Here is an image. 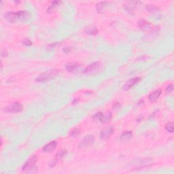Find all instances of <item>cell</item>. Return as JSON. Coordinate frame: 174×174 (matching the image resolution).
<instances>
[{"label":"cell","mask_w":174,"mask_h":174,"mask_svg":"<svg viewBox=\"0 0 174 174\" xmlns=\"http://www.w3.org/2000/svg\"><path fill=\"white\" fill-rule=\"evenodd\" d=\"M31 14L29 11L21 10L16 12H8L4 16V18L8 22L14 23L18 21L25 22L31 19Z\"/></svg>","instance_id":"obj_1"},{"label":"cell","mask_w":174,"mask_h":174,"mask_svg":"<svg viewBox=\"0 0 174 174\" xmlns=\"http://www.w3.org/2000/svg\"><path fill=\"white\" fill-rule=\"evenodd\" d=\"M133 137V133L130 131H127L123 132L122 133L121 136V140L122 142H128Z\"/></svg>","instance_id":"obj_15"},{"label":"cell","mask_w":174,"mask_h":174,"mask_svg":"<svg viewBox=\"0 0 174 174\" xmlns=\"http://www.w3.org/2000/svg\"><path fill=\"white\" fill-rule=\"evenodd\" d=\"M112 113L110 112H108L103 114L102 118H101L100 122L103 124H106L109 123V122L112 120Z\"/></svg>","instance_id":"obj_16"},{"label":"cell","mask_w":174,"mask_h":174,"mask_svg":"<svg viewBox=\"0 0 174 174\" xmlns=\"http://www.w3.org/2000/svg\"><path fill=\"white\" fill-rule=\"evenodd\" d=\"M138 26L141 30L144 31H150L152 29V26L150 22L144 19H140L138 21Z\"/></svg>","instance_id":"obj_9"},{"label":"cell","mask_w":174,"mask_h":174,"mask_svg":"<svg viewBox=\"0 0 174 174\" xmlns=\"http://www.w3.org/2000/svg\"><path fill=\"white\" fill-rule=\"evenodd\" d=\"M103 114V113H102L101 112H97L96 114L93 116V120L95 121H101V118H102Z\"/></svg>","instance_id":"obj_20"},{"label":"cell","mask_w":174,"mask_h":174,"mask_svg":"<svg viewBox=\"0 0 174 174\" xmlns=\"http://www.w3.org/2000/svg\"><path fill=\"white\" fill-rule=\"evenodd\" d=\"M86 33L89 35H95L98 33V29L94 26H89L87 28H86Z\"/></svg>","instance_id":"obj_17"},{"label":"cell","mask_w":174,"mask_h":174,"mask_svg":"<svg viewBox=\"0 0 174 174\" xmlns=\"http://www.w3.org/2000/svg\"><path fill=\"white\" fill-rule=\"evenodd\" d=\"M114 133V128L111 126H108L100 132V137L101 139H108L112 136Z\"/></svg>","instance_id":"obj_8"},{"label":"cell","mask_w":174,"mask_h":174,"mask_svg":"<svg viewBox=\"0 0 174 174\" xmlns=\"http://www.w3.org/2000/svg\"><path fill=\"white\" fill-rule=\"evenodd\" d=\"M38 158L36 156H33V157H30L29 160L27 161L25 165L22 167V170L24 171H29L35 167V162H37Z\"/></svg>","instance_id":"obj_5"},{"label":"cell","mask_w":174,"mask_h":174,"mask_svg":"<svg viewBox=\"0 0 174 174\" xmlns=\"http://www.w3.org/2000/svg\"><path fill=\"white\" fill-rule=\"evenodd\" d=\"M137 2L135 1L128 2V3L125 6V8L128 12L131 13V14H133V13L135 12V8H136V6H137Z\"/></svg>","instance_id":"obj_14"},{"label":"cell","mask_w":174,"mask_h":174,"mask_svg":"<svg viewBox=\"0 0 174 174\" xmlns=\"http://www.w3.org/2000/svg\"><path fill=\"white\" fill-rule=\"evenodd\" d=\"M64 155H65V151H61V152L57 153V155H56V157H58L59 158H61Z\"/></svg>","instance_id":"obj_26"},{"label":"cell","mask_w":174,"mask_h":174,"mask_svg":"<svg viewBox=\"0 0 174 174\" xmlns=\"http://www.w3.org/2000/svg\"><path fill=\"white\" fill-rule=\"evenodd\" d=\"M95 142V137L93 135H89L84 137L83 139L79 144V148L81 149H87L93 145Z\"/></svg>","instance_id":"obj_3"},{"label":"cell","mask_w":174,"mask_h":174,"mask_svg":"<svg viewBox=\"0 0 174 174\" xmlns=\"http://www.w3.org/2000/svg\"><path fill=\"white\" fill-rule=\"evenodd\" d=\"M80 130H79L78 129L75 128V129H74L73 130H71V133H70V135H71V137H78V135H80Z\"/></svg>","instance_id":"obj_22"},{"label":"cell","mask_w":174,"mask_h":174,"mask_svg":"<svg viewBox=\"0 0 174 174\" xmlns=\"http://www.w3.org/2000/svg\"><path fill=\"white\" fill-rule=\"evenodd\" d=\"M153 162H154L153 160L150 159H143L137 160L134 165L136 168L141 169V168H144V167H150L151 165H152Z\"/></svg>","instance_id":"obj_6"},{"label":"cell","mask_w":174,"mask_h":174,"mask_svg":"<svg viewBox=\"0 0 174 174\" xmlns=\"http://www.w3.org/2000/svg\"><path fill=\"white\" fill-rule=\"evenodd\" d=\"M160 95H161V90L160 89L155 90V91L151 92V93L148 96L149 100H150V102H155V101H157V99L159 98Z\"/></svg>","instance_id":"obj_12"},{"label":"cell","mask_w":174,"mask_h":174,"mask_svg":"<svg viewBox=\"0 0 174 174\" xmlns=\"http://www.w3.org/2000/svg\"><path fill=\"white\" fill-rule=\"evenodd\" d=\"M101 64L100 62H95L88 65L86 69L84 70V73L87 74H92L97 73L99 70H100Z\"/></svg>","instance_id":"obj_4"},{"label":"cell","mask_w":174,"mask_h":174,"mask_svg":"<svg viewBox=\"0 0 174 174\" xmlns=\"http://www.w3.org/2000/svg\"><path fill=\"white\" fill-rule=\"evenodd\" d=\"M120 107H121V105H120V103H114V105H113V108H114V110L119 109Z\"/></svg>","instance_id":"obj_25"},{"label":"cell","mask_w":174,"mask_h":174,"mask_svg":"<svg viewBox=\"0 0 174 174\" xmlns=\"http://www.w3.org/2000/svg\"><path fill=\"white\" fill-rule=\"evenodd\" d=\"M165 129L169 133H173V123L172 122H170V123H168L165 125Z\"/></svg>","instance_id":"obj_21"},{"label":"cell","mask_w":174,"mask_h":174,"mask_svg":"<svg viewBox=\"0 0 174 174\" xmlns=\"http://www.w3.org/2000/svg\"><path fill=\"white\" fill-rule=\"evenodd\" d=\"M146 10L150 13H155L159 10V8L154 5H147L146 6Z\"/></svg>","instance_id":"obj_19"},{"label":"cell","mask_w":174,"mask_h":174,"mask_svg":"<svg viewBox=\"0 0 174 174\" xmlns=\"http://www.w3.org/2000/svg\"><path fill=\"white\" fill-rule=\"evenodd\" d=\"M141 79L142 78H139V77H137V78H133L127 80L125 84V85H124L123 89L125 90V91H128V90H129L131 88H132L135 84H136L137 82H139L141 80Z\"/></svg>","instance_id":"obj_10"},{"label":"cell","mask_w":174,"mask_h":174,"mask_svg":"<svg viewBox=\"0 0 174 174\" xmlns=\"http://www.w3.org/2000/svg\"><path fill=\"white\" fill-rule=\"evenodd\" d=\"M56 146H57V143L56 142L53 141L51 142V143L47 144L46 145H45L44 148H43V151L46 153H49L53 152L54 150H55L56 148Z\"/></svg>","instance_id":"obj_11"},{"label":"cell","mask_w":174,"mask_h":174,"mask_svg":"<svg viewBox=\"0 0 174 174\" xmlns=\"http://www.w3.org/2000/svg\"><path fill=\"white\" fill-rule=\"evenodd\" d=\"M173 84H169V85H168L167 87V88H166V92H169V93H170V92H171L173 91Z\"/></svg>","instance_id":"obj_23"},{"label":"cell","mask_w":174,"mask_h":174,"mask_svg":"<svg viewBox=\"0 0 174 174\" xmlns=\"http://www.w3.org/2000/svg\"><path fill=\"white\" fill-rule=\"evenodd\" d=\"M22 110H23V106H22V105H21V103L19 102H15L14 103H12V105L6 107L4 110L7 112L16 113L22 112Z\"/></svg>","instance_id":"obj_7"},{"label":"cell","mask_w":174,"mask_h":174,"mask_svg":"<svg viewBox=\"0 0 174 174\" xmlns=\"http://www.w3.org/2000/svg\"><path fill=\"white\" fill-rule=\"evenodd\" d=\"M58 74V71L57 70H50V71H47L44 73H43L42 74L38 77L36 78V81L38 82H48L49 80H51L52 79L55 78V77L57 76V74Z\"/></svg>","instance_id":"obj_2"},{"label":"cell","mask_w":174,"mask_h":174,"mask_svg":"<svg viewBox=\"0 0 174 174\" xmlns=\"http://www.w3.org/2000/svg\"><path fill=\"white\" fill-rule=\"evenodd\" d=\"M22 43H23V44L26 45V46H30V45L32 44V42H31L30 40H28V39H25L23 40V42H22Z\"/></svg>","instance_id":"obj_24"},{"label":"cell","mask_w":174,"mask_h":174,"mask_svg":"<svg viewBox=\"0 0 174 174\" xmlns=\"http://www.w3.org/2000/svg\"><path fill=\"white\" fill-rule=\"evenodd\" d=\"M107 4H108L107 1H101L97 4V12H102L103 10H104V8Z\"/></svg>","instance_id":"obj_18"},{"label":"cell","mask_w":174,"mask_h":174,"mask_svg":"<svg viewBox=\"0 0 174 174\" xmlns=\"http://www.w3.org/2000/svg\"><path fill=\"white\" fill-rule=\"evenodd\" d=\"M65 68H66L68 71L71 72V73H74V72H76L78 71L79 68H80V65L78 63H69L65 65Z\"/></svg>","instance_id":"obj_13"}]
</instances>
